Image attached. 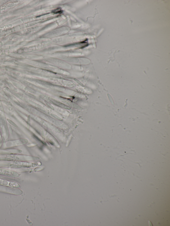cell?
<instances>
[{"mask_svg":"<svg viewBox=\"0 0 170 226\" xmlns=\"http://www.w3.org/2000/svg\"><path fill=\"white\" fill-rule=\"evenodd\" d=\"M0 175L14 178H17L20 176L19 174L15 171L1 168H0Z\"/></svg>","mask_w":170,"mask_h":226,"instance_id":"obj_1","label":"cell"},{"mask_svg":"<svg viewBox=\"0 0 170 226\" xmlns=\"http://www.w3.org/2000/svg\"><path fill=\"white\" fill-rule=\"evenodd\" d=\"M62 11L60 8H58L52 11V13L54 14L62 13Z\"/></svg>","mask_w":170,"mask_h":226,"instance_id":"obj_5","label":"cell"},{"mask_svg":"<svg viewBox=\"0 0 170 226\" xmlns=\"http://www.w3.org/2000/svg\"><path fill=\"white\" fill-rule=\"evenodd\" d=\"M50 100L51 102L54 105H57V106L64 108V109H67V110H70V108L69 106L64 105V104L60 102L57 101V100H54V99H50Z\"/></svg>","mask_w":170,"mask_h":226,"instance_id":"obj_4","label":"cell"},{"mask_svg":"<svg viewBox=\"0 0 170 226\" xmlns=\"http://www.w3.org/2000/svg\"><path fill=\"white\" fill-rule=\"evenodd\" d=\"M44 135V131H42V137H43V138L44 139H45V135Z\"/></svg>","mask_w":170,"mask_h":226,"instance_id":"obj_7","label":"cell"},{"mask_svg":"<svg viewBox=\"0 0 170 226\" xmlns=\"http://www.w3.org/2000/svg\"><path fill=\"white\" fill-rule=\"evenodd\" d=\"M45 102L46 104L47 105H48V106H49L50 108H51V109L53 110H54V107H53L52 105L51 104H50V103L46 101H45Z\"/></svg>","mask_w":170,"mask_h":226,"instance_id":"obj_6","label":"cell"},{"mask_svg":"<svg viewBox=\"0 0 170 226\" xmlns=\"http://www.w3.org/2000/svg\"><path fill=\"white\" fill-rule=\"evenodd\" d=\"M0 185L15 188H18L20 187V185L17 182L1 179H0Z\"/></svg>","mask_w":170,"mask_h":226,"instance_id":"obj_3","label":"cell"},{"mask_svg":"<svg viewBox=\"0 0 170 226\" xmlns=\"http://www.w3.org/2000/svg\"><path fill=\"white\" fill-rule=\"evenodd\" d=\"M37 165L35 163H30V162H19L17 161L15 162L13 164L11 165L12 167H32L37 166Z\"/></svg>","mask_w":170,"mask_h":226,"instance_id":"obj_2","label":"cell"}]
</instances>
